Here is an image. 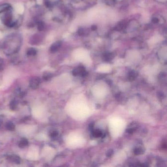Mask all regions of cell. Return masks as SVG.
Masks as SVG:
<instances>
[{
	"label": "cell",
	"instance_id": "277c9868",
	"mask_svg": "<svg viewBox=\"0 0 167 167\" xmlns=\"http://www.w3.org/2000/svg\"><path fill=\"white\" fill-rule=\"evenodd\" d=\"M62 43L61 41H57L51 44V46L50 48V51L51 53H55L58 51L60 49L61 47Z\"/></svg>",
	"mask_w": 167,
	"mask_h": 167
},
{
	"label": "cell",
	"instance_id": "3957f363",
	"mask_svg": "<svg viewBox=\"0 0 167 167\" xmlns=\"http://www.w3.org/2000/svg\"><path fill=\"white\" fill-rule=\"evenodd\" d=\"M41 79L38 77H33L30 81V86L32 89H36L40 84Z\"/></svg>",
	"mask_w": 167,
	"mask_h": 167
},
{
	"label": "cell",
	"instance_id": "7c38bea8",
	"mask_svg": "<svg viewBox=\"0 0 167 167\" xmlns=\"http://www.w3.org/2000/svg\"><path fill=\"white\" fill-rule=\"evenodd\" d=\"M77 33H78L79 36H83L87 35L88 34V31L87 30L85 29V28H79V30H78Z\"/></svg>",
	"mask_w": 167,
	"mask_h": 167
},
{
	"label": "cell",
	"instance_id": "9a60e30c",
	"mask_svg": "<svg viewBox=\"0 0 167 167\" xmlns=\"http://www.w3.org/2000/svg\"><path fill=\"white\" fill-rule=\"evenodd\" d=\"M58 135V133L56 130H52L50 132V136L51 137V138H56Z\"/></svg>",
	"mask_w": 167,
	"mask_h": 167
},
{
	"label": "cell",
	"instance_id": "4fadbf2b",
	"mask_svg": "<svg viewBox=\"0 0 167 167\" xmlns=\"http://www.w3.org/2000/svg\"><path fill=\"white\" fill-rule=\"evenodd\" d=\"M104 59L106 61H109L111 60L113 57V55L112 53H106L104 55Z\"/></svg>",
	"mask_w": 167,
	"mask_h": 167
},
{
	"label": "cell",
	"instance_id": "2e32d148",
	"mask_svg": "<svg viewBox=\"0 0 167 167\" xmlns=\"http://www.w3.org/2000/svg\"><path fill=\"white\" fill-rule=\"evenodd\" d=\"M104 1L107 5H111V6L114 5L117 2V0H104Z\"/></svg>",
	"mask_w": 167,
	"mask_h": 167
},
{
	"label": "cell",
	"instance_id": "5b68a950",
	"mask_svg": "<svg viewBox=\"0 0 167 167\" xmlns=\"http://www.w3.org/2000/svg\"><path fill=\"white\" fill-rule=\"evenodd\" d=\"M127 26V23L125 21H123L120 22L119 23L117 24V25H116L115 28V30L120 32L121 30H125V28H126Z\"/></svg>",
	"mask_w": 167,
	"mask_h": 167
},
{
	"label": "cell",
	"instance_id": "e0dca14e",
	"mask_svg": "<svg viewBox=\"0 0 167 167\" xmlns=\"http://www.w3.org/2000/svg\"><path fill=\"white\" fill-rule=\"evenodd\" d=\"M151 21L154 24H158L159 22V19L158 18H157V17H153L151 19Z\"/></svg>",
	"mask_w": 167,
	"mask_h": 167
},
{
	"label": "cell",
	"instance_id": "9c48e42d",
	"mask_svg": "<svg viewBox=\"0 0 167 167\" xmlns=\"http://www.w3.org/2000/svg\"><path fill=\"white\" fill-rule=\"evenodd\" d=\"M28 141L27 139L26 138H22V139L20 141L18 144L19 147L20 148H25L28 146Z\"/></svg>",
	"mask_w": 167,
	"mask_h": 167
},
{
	"label": "cell",
	"instance_id": "d6986e66",
	"mask_svg": "<svg viewBox=\"0 0 167 167\" xmlns=\"http://www.w3.org/2000/svg\"><path fill=\"white\" fill-rule=\"evenodd\" d=\"M102 135V133L100 131H95V133H94V135L96 136V137H98V136H100L101 135Z\"/></svg>",
	"mask_w": 167,
	"mask_h": 167
},
{
	"label": "cell",
	"instance_id": "52a82bcc",
	"mask_svg": "<svg viewBox=\"0 0 167 167\" xmlns=\"http://www.w3.org/2000/svg\"><path fill=\"white\" fill-rule=\"evenodd\" d=\"M42 39L40 37V35L35 34L30 39V42L32 45H37L41 42Z\"/></svg>",
	"mask_w": 167,
	"mask_h": 167
},
{
	"label": "cell",
	"instance_id": "ffe728a7",
	"mask_svg": "<svg viewBox=\"0 0 167 167\" xmlns=\"http://www.w3.org/2000/svg\"><path fill=\"white\" fill-rule=\"evenodd\" d=\"M143 151L141 149H137L135 151V152L136 154H141L142 152Z\"/></svg>",
	"mask_w": 167,
	"mask_h": 167
},
{
	"label": "cell",
	"instance_id": "30bf717a",
	"mask_svg": "<svg viewBox=\"0 0 167 167\" xmlns=\"http://www.w3.org/2000/svg\"><path fill=\"white\" fill-rule=\"evenodd\" d=\"M17 100H13L10 103V108L12 110H15L17 109L18 106Z\"/></svg>",
	"mask_w": 167,
	"mask_h": 167
},
{
	"label": "cell",
	"instance_id": "6da1fadb",
	"mask_svg": "<svg viewBox=\"0 0 167 167\" xmlns=\"http://www.w3.org/2000/svg\"><path fill=\"white\" fill-rule=\"evenodd\" d=\"M23 38L21 35L13 33L5 37L1 43V48L5 55H12L17 53L21 47Z\"/></svg>",
	"mask_w": 167,
	"mask_h": 167
},
{
	"label": "cell",
	"instance_id": "5bb4252c",
	"mask_svg": "<svg viewBox=\"0 0 167 167\" xmlns=\"http://www.w3.org/2000/svg\"><path fill=\"white\" fill-rule=\"evenodd\" d=\"M52 77V74L50 72L45 73L43 75V79L46 81H49L50 79Z\"/></svg>",
	"mask_w": 167,
	"mask_h": 167
},
{
	"label": "cell",
	"instance_id": "ba28073f",
	"mask_svg": "<svg viewBox=\"0 0 167 167\" xmlns=\"http://www.w3.org/2000/svg\"><path fill=\"white\" fill-rule=\"evenodd\" d=\"M37 50L34 48H28L26 51V55L28 56H35L37 54Z\"/></svg>",
	"mask_w": 167,
	"mask_h": 167
},
{
	"label": "cell",
	"instance_id": "7a4b0ae2",
	"mask_svg": "<svg viewBox=\"0 0 167 167\" xmlns=\"http://www.w3.org/2000/svg\"><path fill=\"white\" fill-rule=\"evenodd\" d=\"M1 13H3L1 17V20L2 23L4 25L8 28H13L15 26L16 23L13 17L11 9Z\"/></svg>",
	"mask_w": 167,
	"mask_h": 167
},
{
	"label": "cell",
	"instance_id": "44dd1931",
	"mask_svg": "<svg viewBox=\"0 0 167 167\" xmlns=\"http://www.w3.org/2000/svg\"><path fill=\"white\" fill-rule=\"evenodd\" d=\"M92 30H95L97 29V26L96 25H93L91 27Z\"/></svg>",
	"mask_w": 167,
	"mask_h": 167
},
{
	"label": "cell",
	"instance_id": "ac0fdd59",
	"mask_svg": "<svg viewBox=\"0 0 167 167\" xmlns=\"http://www.w3.org/2000/svg\"><path fill=\"white\" fill-rule=\"evenodd\" d=\"M4 67V60L2 59H0V71L3 70Z\"/></svg>",
	"mask_w": 167,
	"mask_h": 167
},
{
	"label": "cell",
	"instance_id": "8992f818",
	"mask_svg": "<svg viewBox=\"0 0 167 167\" xmlns=\"http://www.w3.org/2000/svg\"><path fill=\"white\" fill-rule=\"evenodd\" d=\"M7 159L16 164H19L21 163V158L16 155H9L7 157Z\"/></svg>",
	"mask_w": 167,
	"mask_h": 167
},
{
	"label": "cell",
	"instance_id": "8fae6325",
	"mask_svg": "<svg viewBox=\"0 0 167 167\" xmlns=\"http://www.w3.org/2000/svg\"><path fill=\"white\" fill-rule=\"evenodd\" d=\"M6 128L10 131H13L15 129V126L13 123L11 121H9L6 123Z\"/></svg>",
	"mask_w": 167,
	"mask_h": 167
}]
</instances>
